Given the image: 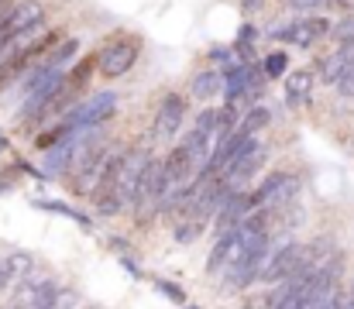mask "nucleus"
<instances>
[{
	"label": "nucleus",
	"instance_id": "423d86ee",
	"mask_svg": "<svg viewBox=\"0 0 354 309\" xmlns=\"http://www.w3.org/2000/svg\"><path fill=\"white\" fill-rule=\"evenodd\" d=\"M134 59H138V45H134V41H111V45L100 52L97 66H100V73H104L107 79H118V76H124V73L134 66Z\"/></svg>",
	"mask_w": 354,
	"mask_h": 309
},
{
	"label": "nucleus",
	"instance_id": "6ab92c4d",
	"mask_svg": "<svg viewBox=\"0 0 354 309\" xmlns=\"http://www.w3.org/2000/svg\"><path fill=\"white\" fill-rule=\"evenodd\" d=\"M251 35H254V28H251V24H244V28H241V38H237V45H241V52H244V55L251 52Z\"/></svg>",
	"mask_w": 354,
	"mask_h": 309
},
{
	"label": "nucleus",
	"instance_id": "2eb2a0df",
	"mask_svg": "<svg viewBox=\"0 0 354 309\" xmlns=\"http://www.w3.org/2000/svg\"><path fill=\"white\" fill-rule=\"evenodd\" d=\"M93 66H97V62H93V59H83V62H80V66H76V73H73V76H69V79H66V90H80V86H83V83H86V76H90V73H93Z\"/></svg>",
	"mask_w": 354,
	"mask_h": 309
},
{
	"label": "nucleus",
	"instance_id": "412c9836",
	"mask_svg": "<svg viewBox=\"0 0 354 309\" xmlns=\"http://www.w3.org/2000/svg\"><path fill=\"white\" fill-rule=\"evenodd\" d=\"M7 289V268H3V258H0V292Z\"/></svg>",
	"mask_w": 354,
	"mask_h": 309
},
{
	"label": "nucleus",
	"instance_id": "9d476101",
	"mask_svg": "<svg viewBox=\"0 0 354 309\" xmlns=\"http://www.w3.org/2000/svg\"><path fill=\"white\" fill-rule=\"evenodd\" d=\"M313 83H317V73H313L310 66L292 69V73L286 76V100L292 103V106L306 103V100H310V93H313Z\"/></svg>",
	"mask_w": 354,
	"mask_h": 309
},
{
	"label": "nucleus",
	"instance_id": "f03ea898",
	"mask_svg": "<svg viewBox=\"0 0 354 309\" xmlns=\"http://www.w3.org/2000/svg\"><path fill=\"white\" fill-rule=\"evenodd\" d=\"M118 113V93H97V97H90V100H83L69 117H66V124L76 131V127H100V124H107L111 117Z\"/></svg>",
	"mask_w": 354,
	"mask_h": 309
},
{
	"label": "nucleus",
	"instance_id": "5701e85b",
	"mask_svg": "<svg viewBox=\"0 0 354 309\" xmlns=\"http://www.w3.org/2000/svg\"><path fill=\"white\" fill-rule=\"evenodd\" d=\"M351 299H354V289H351Z\"/></svg>",
	"mask_w": 354,
	"mask_h": 309
},
{
	"label": "nucleus",
	"instance_id": "f257e3e1",
	"mask_svg": "<svg viewBox=\"0 0 354 309\" xmlns=\"http://www.w3.org/2000/svg\"><path fill=\"white\" fill-rule=\"evenodd\" d=\"M148 162H151L148 148H131V151L120 155L118 165H114L111 176H107V182H104L100 193H97V209H100L104 216H114L124 206H131L138 200V186H141V176H145Z\"/></svg>",
	"mask_w": 354,
	"mask_h": 309
},
{
	"label": "nucleus",
	"instance_id": "4be33fe9",
	"mask_svg": "<svg viewBox=\"0 0 354 309\" xmlns=\"http://www.w3.org/2000/svg\"><path fill=\"white\" fill-rule=\"evenodd\" d=\"M337 7H354V0H334Z\"/></svg>",
	"mask_w": 354,
	"mask_h": 309
},
{
	"label": "nucleus",
	"instance_id": "4468645a",
	"mask_svg": "<svg viewBox=\"0 0 354 309\" xmlns=\"http://www.w3.org/2000/svg\"><path fill=\"white\" fill-rule=\"evenodd\" d=\"M286 66H289V59H286V52H272V55L265 59V66H261V73H265L268 79H275V76H282V73H286Z\"/></svg>",
	"mask_w": 354,
	"mask_h": 309
},
{
	"label": "nucleus",
	"instance_id": "a211bd4d",
	"mask_svg": "<svg viewBox=\"0 0 354 309\" xmlns=\"http://www.w3.org/2000/svg\"><path fill=\"white\" fill-rule=\"evenodd\" d=\"M38 206H45V209H52V213H66V216H73V220H80V223H86V220H83V216H80L76 209H69V206H66V203H48V200H41V203H38Z\"/></svg>",
	"mask_w": 354,
	"mask_h": 309
},
{
	"label": "nucleus",
	"instance_id": "20e7f679",
	"mask_svg": "<svg viewBox=\"0 0 354 309\" xmlns=\"http://www.w3.org/2000/svg\"><path fill=\"white\" fill-rule=\"evenodd\" d=\"M261 162H265V148H261L258 141H251L234 162L227 165V172H224L227 189H231V193H241V189H244V182H251V179H254V172L261 169Z\"/></svg>",
	"mask_w": 354,
	"mask_h": 309
},
{
	"label": "nucleus",
	"instance_id": "6e6552de",
	"mask_svg": "<svg viewBox=\"0 0 354 309\" xmlns=\"http://www.w3.org/2000/svg\"><path fill=\"white\" fill-rule=\"evenodd\" d=\"M183 117H186V100L179 93H169L162 100V106H158V113H155V138H162V141L176 138Z\"/></svg>",
	"mask_w": 354,
	"mask_h": 309
},
{
	"label": "nucleus",
	"instance_id": "f8f14e48",
	"mask_svg": "<svg viewBox=\"0 0 354 309\" xmlns=\"http://www.w3.org/2000/svg\"><path fill=\"white\" fill-rule=\"evenodd\" d=\"M354 69V59L344 52V48H337L334 55H327L324 59V66H320V79L324 83H330V86H341L344 83V76Z\"/></svg>",
	"mask_w": 354,
	"mask_h": 309
},
{
	"label": "nucleus",
	"instance_id": "0eeeda50",
	"mask_svg": "<svg viewBox=\"0 0 354 309\" xmlns=\"http://www.w3.org/2000/svg\"><path fill=\"white\" fill-rule=\"evenodd\" d=\"M62 296V289L52 279H38V282H24L17 292V306L14 309H52L55 299Z\"/></svg>",
	"mask_w": 354,
	"mask_h": 309
},
{
	"label": "nucleus",
	"instance_id": "9b49d317",
	"mask_svg": "<svg viewBox=\"0 0 354 309\" xmlns=\"http://www.w3.org/2000/svg\"><path fill=\"white\" fill-rule=\"evenodd\" d=\"M3 268H7V289H17V285L31 282V275H35V258L24 254V251H10V254L3 258Z\"/></svg>",
	"mask_w": 354,
	"mask_h": 309
},
{
	"label": "nucleus",
	"instance_id": "aec40b11",
	"mask_svg": "<svg viewBox=\"0 0 354 309\" xmlns=\"http://www.w3.org/2000/svg\"><path fill=\"white\" fill-rule=\"evenodd\" d=\"M289 7H296V10H317V7H324L327 0H286Z\"/></svg>",
	"mask_w": 354,
	"mask_h": 309
},
{
	"label": "nucleus",
	"instance_id": "7ed1b4c3",
	"mask_svg": "<svg viewBox=\"0 0 354 309\" xmlns=\"http://www.w3.org/2000/svg\"><path fill=\"white\" fill-rule=\"evenodd\" d=\"M62 83H66V73H62L59 66H45V69H38V73H35V79L28 83V97H24L28 103H24V113L41 110L45 103L62 90Z\"/></svg>",
	"mask_w": 354,
	"mask_h": 309
},
{
	"label": "nucleus",
	"instance_id": "dca6fc26",
	"mask_svg": "<svg viewBox=\"0 0 354 309\" xmlns=\"http://www.w3.org/2000/svg\"><path fill=\"white\" fill-rule=\"evenodd\" d=\"M76 52H80V41H73V38H69V41H62V48H55V52H52V66H62V62H69Z\"/></svg>",
	"mask_w": 354,
	"mask_h": 309
},
{
	"label": "nucleus",
	"instance_id": "f3484780",
	"mask_svg": "<svg viewBox=\"0 0 354 309\" xmlns=\"http://www.w3.org/2000/svg\"><path fill=\"white\" fill-rule=\"evenodd\" d=\"M155 285H158V289H162V296H169L172 303H186V296H183V289H179V285H172V282H162V279H158Z\"/></svg>",
	"mask_w": 354,
	"mask_h": 309
},
{
	"label": "nucleus",
	"instance_id": "39448f33",
	"mask_svg": "<svg viewBox=\"0 0 354 309\" xmlns=\"http://www.w3.org/2000/svg\"><path fill=\"white\" fill-rule=\"evenodd\" d=\"M327 31H330V21H327V17H299V21L286 24V28H272L275 38H282V41H289V45H299V48L313 45V41L324 38Z\"/></svg>",
	"mask_w": 354,
	"mask_h": 309
},
{
	"label": "nucleus",
	"instance_id": "ddd939ff",
	"mask_svg": "<svg viewBox=\"0 0 354 309\" xmlns=\"http://www.w3.org/2000/svg\"><path fill=\"white\" fill-rule=\"evenodd\" d=\"M224 90V73H217V69H207V73H200L196 79H193V93L200 97V100H210V97H217Z\"/></svg>",
	"mask_w": 354,
	"mask_h": 309
},
{
	"label": "nucleus",
	"instance_id": "1a4fd4ad",
	"mask_svg": "<svg viewBox=\"0 0 354 309\" xmlns=\"http://www.w3.org/2000/svg\"><path fill=\"white\" fill-rule=\"evenodd\" d=\"M41 17H45L41 3H35V0H24V3H17V7L10 10V17H7L3 31H7V38H17V35H24V31L38 28V24H41Z\"/></svg>",
	"mask_w": 354,
	"mask_h": 309
}]
</instances>
